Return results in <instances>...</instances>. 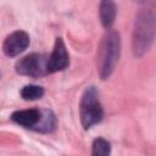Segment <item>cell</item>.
Returning a JSON list of instances; mask_svg holds the SVG:
<instances>
[{"mask_svg":"<svg viewBox=\"0 0 156 156\" xmlns=\"http://www.w3.org/2000/svg\"><path fill=\"white\" fill-rule=\"evenodd\" d=\"M119 35L115 30H110L102 39L100 48L99 71L102 79H107L115 69V66L119 57Z\"/></svg>","mask_w":156,"mask_h":156,"instance_id":"obj_1","label":"cell"},{"mask_svg":"<svg viewBox=\"0 0 156 156\" xmlns=\"http://www.w3.org/2000/svg\"><path fill=\"white\" fill-rule=\"evenodd\" d=\"M79 112H80L82 126L85 129L93 127L94 124L99 123L102 119L104 111H102V107L99 100L98 91L94 87L87 88L85 91L83 93L82 99H80Z\"/></svg>","mask_w":156,"mask_h":156,"instance_id":"obj_2","label":"cell"},{"mask_svg":"<svg viewBox=\"0 0 156 156\" xmlns=\"http://www.w3.org/2000/svg\"><path fill=\"white\" fill-rule=\"evenodd\" d=\"M154 38V16L150 13H141L135 23L134 29V52L135 55H143L150 46Z\"/></svg>","mask_w":156,"mask_h":156,"instance_id":"obj_3","label":"cell"},{"mask_svg":"<svg viewBox=\"0 0 156 156\" xmlns=\"http://www.w3.org/2000/svg\"><path fill=\"white\" fill-rule=\"evenodd\" d=\"M48 57L41 54H30L17 61L16 63V72L23 76H32L38 77L48 73L46 68Z\"/></svg>","mask_w":156,"mask_h":156,"instance_id":"obj_4","label":"cell"},{"mask_svg":"<svg viewBox=\"0 0 156 156\" xmlns=\"http://www.w3.org/2000/svg\"><path fill=\"white\" fill-rule=\"evenodd\" d=\"M29 45V35L23 30L11 33L2 44V50L6 56L13 57L23 52Z\"/></svg>","mask_w":156,"mask_h":156,"instance_id":"obj_5","label":"cell"},{"mask_svg":"<svg viewBox=\"0 0 156 156\" xmlns=\"http://www.w3.org/2000/svg\"><path fill=\"white\" fill-rule=\"evenodd\" d=\"M67 66H68V54H67L66 46L61 38H56L52 52L48 57V63H46L48 73L62 71Z\"/></svg>","mask_w":156,"mask_h":156,"instance_id":"obj_6","label":"cell"},{"mask_svg":"<svg viewBox=\"0 0 156 156\" xmlns=\"http://www.w3.org/2000/svg\"><path fill=\"white\" fill-rule=\"evenodd\" d=\"M40 118V111L37 108H28L16 111L11 115V119L17 124H21L26 128H34Z\"/></svg>","mask_w":156,"mask_h":156,"instance_id":"obj_7","label":"cell"},{"mask_svg":"<svg viewBox=\"0 0 156 156\" xmlns=\"http://www.w3.org/2000/svg\"><path fill=\"white\" fill-rule=\"evenodd\" d=\"M117 7L113 0H101L99 6V15L100 21L105 28H110L116 18Z\"/></svg>","mask_w":156,"mask_h":156,"instance_id":"obj_8","label":"cell"},{"mask_svg":"<svg viewBox=\"0 0 156 156\" xmlns=\"http://www.w3.org/2000/svg\"><path fill=\"white\" fill-rule=\"evenodd\" d=\"M56 124H57V121L55 115L49 110H44V111H40V118L34 128L37 130L48 133V132H52L56 128Z\"/></svg>","mask_w":156,"mask_h":156,"instance_id":"obj_9","label":"cell"},{"mask_svg":"<svg viewBox=\"0 0 156 156\" xmlns=\"http://www.w3.org/2000/svg\"><path fill=\"white\" fill-rule=\"evenodd\" d=\"M44 95V88L34 84H29L22 88L21 90V96L24 100H38Z\"/></svg>","mask_w":156,"mask_h":156,"instance_id":"obj_10","label":"cell"},{"mask_svg":"<svg viewBox=\"0 0 156 156\" xmlns=\"http://www.w3.org/2000/svg\"><path fill=\"white\" fill-rule=\"evenodd\" d=\"M111 152V147H110V143L106 141L102 138H98L94 140L93 143V149H91V155L94 156H106L110 155Z\"/></svg>","mask_w":156,"mask_h":156,"instance_id":"obj_11","label":"cell"}]
</instances>
